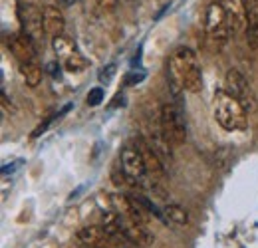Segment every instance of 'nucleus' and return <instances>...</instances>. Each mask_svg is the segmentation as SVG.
<instances>
[{"mask_svg":"<svg viewBox=\"0 0 258 248\" xmlns=\"http://www.w3.org/2000/svg\"><path fill=\"white\" fill-rule=\"evenodd\" d=\"M169 78L171 84L179 90H187L191 93L201 92L203 88V74L201 66L191 48H177L169 58Z\"/></svg>","mask_w":258,"mask_h":248,"instance_id":"f257e3e1","label":"nucleus"},{"mask_svg":"<svg viewBox=\"0 0 258 248\" xmlns=\"http://www.w3.org/2000/svg\"><path fill=\"white\" fill-rule=\"evenodd\" d=\"M213 111H215V119L226 131H240V129L246 127L248 111L244 109V105L236 97H232L226 90H217L215 101H213Z\"/></svg>","mask_w":258,"mask_h":248,"instance_id":"f03ea898","label":"nucleus"},{"mask_svg":"<svg viewBox=\"0 0 258 248\" xmlns=\"http://www.w3.org/2000/svg\"><path fill=\"white\" fill-rule=\"evenodd\" d=\"M159 127H161L163 135L169 139V143L173 147H179L187 141V129L181 111L173 105V103H163L161 111H159Z\"/></svg>","mask_w":258,"mask_h":248,"instance_id":"7ed1b4c3","label":"nucleus"},{"mask_svg":"<svg viewBox=\"0 0 258 248\" xmlns=\"http://www.w3.org/2000/svg\"><path fill=\"white\" fill-rule=\"evenodd\" d=\"M225 90L232 97H236L244 109L248 113H252L256 109V97H254V92L250 88V84L246 82V78L238 72V70H228L225 76Z\"/></svg>","mask_w":258,"mask_h":248,"instance_id":"20e7f679","label":"nucleus"},{"mask_svg":"<svg viewBox=\"0 0 258 248\" xmlns=\"http://www.w3.org/2000/svg\"><path fill=\"white\" fill-rule=\"evenodd\" d=\"M205 28H207V36L219 46L225 44L230 34V26H228V18H226L225 8L221 6V2H211L207 8V16H205Z\"/></svg>","mask_w":258,"mask_h":248,"instance_id":"39448f33","label":"nucleus"},{"mask_svg":"<svg viewBox=\"0 0 258 248\" xmlns=\"http://www.w3.org/2000/svg\"><path fill=\"white\" fill-rule=\"evenodd\" d=\"M119 165H121V171L125 175V181L131 185H139L147 175L143 155L137 149V145H125L123 147V151L119 155Z\"/></svg>","mask_w":258,"mask_h":248,"instance_id":"423d86ee","label":"nucleus"},{"mask_svg":"<svg viewBox=\"0 0 258 248\" xmlns=\"http://www.w3.org/2000/svg\"><path fill=\"white\" fill-rule=\"evenodd\" d=\"M18 18L22 24V30L26 36H30L36 44H40L44 40V16L42 10H38L32 4H20L18 6Z\"/></svg>","mask_w":258,"mask_h":248,"instance_id":"0eeeda50","label":"nucleus"},{"mask_svg":"<svg viewBox=\"0 0 258 248\" xmlns=\"http://www.w3.org/2000/svg\"><path fill=\"white\" fill-rule=\"evenodd\" d=\"M221 6L225 8L230 34H240L246 32V2L244 0H219Z\"/></svg>","mask_w":258,"mask_h":248,"instance_id":"6e6552de","label":"nucleus"},{"mask_svg":"<svg viewBox=\"0 0 258 248\" xmlns=\"http://www.w3.org/2000/svg\"><path fill=\"white\" fill-rule=\"evenodd\" d=\"M135 145H137V149L143 155V163H145L147 175H151L153 179H163L165 177V161L161 159V155L149 145V141L145 137H139Z\"/></svg>","mask_w":258,"mask_h":248,"instance_id":"1a4fd4ad","label":"nucleus"},{"mask_svg":"<svg viewBox=\"0 0 258 248\" xmlns=\"http://www.w3.org/2000/svg\"><path fill=\"white\" fill-rule=\"evenodd\" d=\"M121 224H123V236L127 242L139 248H147L153 244V234L143 224L131 220L129 217H121Z\"/></svg>","mask_w":258,"mask_h":248,"instance_id":"9d476101","label":"nucleus"},{"mask_svg":"<svg viewBox=\"0 0 258 248\" xmlns=\"http://www.w3.org/2000/svg\"><path fill=\"white\" fill-rule=\"evenodd\" d=\"M36 42H34L30 36H26L24 32L22 34H14L12 38H10V52H12V56L18 60L20 64H30L34 62V58H36V46H34Z\"/></svg>","mask_w":258,"mask_h":248,"instance_id":"9b49d317","label":"nucleus"},{"mask_svg":"<svg viewBox=\"0 0 258 248\" xmlns=\"http://www.w3.org/2000/svg\"><path fill=\"white\" fill-rule=\"evenodd\" d=\"M107 232L103 226H84L78 230L76 240L84 248H101V244L107 240Z\"/></svg>","mask_w":258,"mask_h":248,"instance_id":"f8f14e48","label":"nucleus"},{"mask_svg":"<svg viewBox=\"0 0 258 248\" xmlns=\"http://www.w3.org/2000/svg\"><path fill=\"white\" fill-rule=\"evenodd\" d=\"M42 16H44V30L48 36L56 38V36H62L66 28V20L62 16V12L56 8V6H46L42 10Z\"/></svg>","mask_w":258,"mask_h":248,"instance_id":"ddd939ff","label":"nucleus"},{"mask_svg":"<svg viewBox=\"0 0 258 248\" xmlns=\"http://www.w3.org/2000/svg\"><path fill=\"white\" fill-rule=\"evenodd\" d=\"M246 18V42L250 50H258V0H248Z\"/></svg>","mask_w":258,"mask_h":248,"instance_id":"4468645a","label":"nucleus"},{"mask_svg":"<svg viewBox=\"0 0 258 248\" xmlns=\"http://www.w3.org/2000/svg\"><path fill=\"white\" fill-rule=\"evenodd\" d=\"M20 74H22L24 84H26L28 88H38L40 82H42V68L34 62L22 64V66H20Z\"/></svg>","mask_w":258,"mask_h":248,"instance_id":"2eb2a0df","label":"nucleus"},{"mask_svg":"<svg viewBox=\"0 0 258 248\" xmlns=\"http://www.w3.org/2000/svg\"><path fill=\"white\" fill-rule=\"evenodd\" d=\"M165 218L171 220L173 224H179V226H185L189 222V213L185 207L181 205H167L165 207Z\"/></svg>","mask_w":258,"mask_h":248,"instance_id":"dca6fc26","label":"nucleus"},{"mask_svg":"<svg viewBox=\"0 0 258 248\" xmlns=\"http://www.w3.org/2000/svg\"><path fill=\"white\" fill-rule=\"evenodd\" d=\"M52 48L56 50V54H58V58L60 60H64L68 58L70 54H74L76 52V44L68 38V36H56V38H52Z\"/></svg>","mask_w":258,"mask_h":248,"instance_id":"f3484780","label":"nucleus"},{"mask_svg":"<svg viewBox=\"0 0 258 248\" xmlns=\"http://www.w3.org/2000/svg\"><path fill=\"white\" fill-rule=\"evenodd\" d=\"M62 66H64L66 72H72V74H80V72H84L86 68H88V60L76 50L74 54H70L68 58L62 60Z\"/></svg>","mask_w":258,"mask_h":248,"instance_id":"a211bd4d","label":"nucleus"},{"mask_svg":"<svg viewBox=\"0 0 258 248\" xmlns=\"http://www.w3.org/2000/svg\"><path fill=\"white\" fill-rule=\"evenodd\" d=\"M94 6H96L99 12L107 14V12H113L117 8V0H92Z\"/></svg>","mask_w":258,"mask_h":248,"instance_id":"6ab92c4d","label":"nucleus"},{"mask_svg":"<svg viewBox=\"0 0 258 248\" xmlns=\"http://www.w3.org/2000/svg\"><path fill=\"white\" fill-rule=\"evenodd\" d=\"M103 99V90L101 88H94L90 95H88V105H99Z\"/></svg>","mask_w":258,"mask_h":248,"instance_id":"aec40b11","label":"nucleus"},{"mask_svg":"<svg viewBox=\"0 0 258 248\" xmlns=\"http://www.w3.org/2000/svg\"><path fill=\"white\" fill-rule=\"evenodd\" d=\"M143 78H145V72H143V70H139V72H131L127 78H125V84H127V86H135V84H139Z\"/></svg>","mask_w":258,"mask_h":248,"instance_id":"412c9836","label":"nucleus"},{"mask_svg":"<svg viewBox=\"0 0 258 248\" xmlns=\"http://www.w3.org/2000/svg\"><path fill=\"white\" fill-rule=\"evenodd\" d=\"M113 74H115V64H109V66H107V70H103V72L99 74V78H101L103 82H109Z\"/></svg>","mask_w":258,"mask_h":248,"instance_id":"4be33fe9","label":"nucleus"},{"mask_svg":"<svg viewBox=\"0 0 258 248\" xmlns=\"http://www.w3.org/2000/svg\"><path fill=\"white\" fill-rule=\"evenodd\" d=\"M74 2H76V0H58V4H60V6H72Z\"/></svg>","mask_w":258,"mask_h":248,"instance_id":"5701e85b","label":"nucleus"}]
</instances>
